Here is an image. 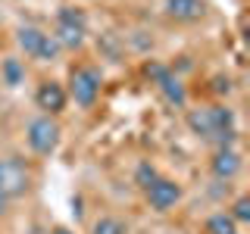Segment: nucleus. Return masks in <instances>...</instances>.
Returning a JSON list of instances; mask_svg holds the SVG:
<instances>
[{"mask_svg":"<svg viewBox=\"0 0 250 234\" xmlns=\"http://www.w3.org/2000/svg\"><path fill=\"white\" fill-rule=\"evenodd\" d=\"M188 128L203 140H216L219 147H225L234 140V113L229 106L188 109Z\"/></svg>","mask_w":250,"mask_h":234,"instance_id":"obj_1","label":"nucleus"},{"mask_svg":"<svg viewBox=\"0 0 250 234\" xmlns=\"http://www.w3.org/2000/svg\"><path fill=\"white\" fill-rule=\"evenodd\" d=\"M84 35H88V22H84V13L78 6H62L57 13V38L60 50H78L84 44Z\"/></svg>","mask_w":250,"mask_h":234,"instance_id":"obj_2","label":"nucleus"},{"mask_svg":"<svg viewBox=\"0 0 250 234\" xmlns=\"http://www.w3.org/2000/svg\"><path fill=\"white\" fill-rule=\"evenodd\" d=\"M66 97H72L82 109H91L100 97V72L94 66H78L69 72V88Z\"/></svg>","mask_w":250,"mask_h":234,"instance_id":"obj_3","label":"nucleus"},{"mask_svg":"<svg viewBox=\"0 0 250 234\" xmlns=\"http://www.w3.org/2000/svg\"><path fill=\"white\" fill-rule=\"evenodd\" d=\"M28 187H31V169L25 159H19V156L0 159V197L3 200L22 197Z\"/></svg>","mask_w":250,"mask_h":234,"instance_id":"obj_4","label":"nucleus"},{"mask_svg":"<svg viewBox=\"0 0 250 234\" xmlns=\"http://www.w3.org/2000/svg\"><path fill=\"white\" fill-rule=\"evenodd\" d=\"M16 41H19V47L28 53V57H35V59H41V62H50V59L60 57L57 38L47 35V31H41V28H35V25L19 28V31H16Z\"/></svg>","mask_w":250,"mask_h":234,"instance_id":"obj_5","label":"nucleus"},{"mask_svg":"<svg viewBox=\"0 0 250 234\" xmlns=\"http://www.w3.org/2000/svg\"><path fill=\"white\" fill-rule=\"evenodd\" d=\"M25 137H28V147L38 156H50L60 147V125L53 116H38V119L28 122Z\"/></svg>","mask_w":250,"mask_h":234,"instance_id":"obj_6","label":"nucleus"},{"mask_svg":"<svg viewBox=\"0 0 250 234\" xmlns=\"http://www.w3.org/2000/svg\"><path fill=\"white\" fill-rule=\"evenodd\" d=\"M144 194H147V203H150L153 213H169V209L175 206L178 200H182V184L172 181V178H163V175H160Z\"/></svg>","mask_w":250,"mask_h":234,"instance_id":"obj_7","label":"nucleus"},{"mask_svg":"<svg viewBox=\"0 0 250 234\" xmlns=\"http://www.w3.org/2000/svg\"><path fill=\"white\" fill-rule=\"evenodd\" d=\"M209 172H213L219 181H229V178H234L241 172V153L234 150L231 144L219 147V150L213 153V159H209Z\"/></svg>","mask_w":250,"mask_h":234,"instance_id":"obj_8","label":"nucleus"},{"mask_svg":"<svg viewBox=\"0 0 250 234\" xmlns=\"http://www.w3.org/2000/svg\"><path fill=\"white\" fill-rule=\"evenodd\" d=\"M66 88H62L60 81H44L41 88H38V94H35V103H38V109H44V116H57V113H62V106H66Z\"/></svg>","mask_w":250,"mask_h":234,"instance_id":"obj_9","label":"nucleus"},{"mask_svg":"<svg viewBox=\"0 0 250 234\" xmlns=\"http://www.w3.org/2000/svg\"><path fill=\"white\" fill-rule=\"evenodd\" d=\"M207 13L203 0H166V16L175 22H197Z\"/></svg>","mask_w":250,"mask_h":234,"instance_id":"obj_10","label":"nucleus"},{"mask_svg":"<svg viewBox=\"0 0 250 234\" xmlns=\"http://www.w3.org/2000/svg\"><path fill=\"white\" fill-rule=\"evenodd\" d=\"M153 84L163 91V97H166L172 106H185V100H188V94H185V84L175 78V72H172V69H166V72H163L160 78H156Z\"/></svg>","mask_w":250,"mask_h":234,"instance_id":"obj_11","label":"nucleus"},{"mask_svg":"<svg viewBox=\"0 0 250 234\" xmlns=\"http://www.w3.org/2000/svg\"><path fill=\"white\" fill-rule=\"evenodd\" d=\"M0 78H3L6 88H19V84L25 81V62L16 59V57H6L0 62Z\"/></svg>","mask_w":250,"mask_h":234,"instance_id":"obj_12","label":"nucleus"},{"mask_svg":"<svg viewBox=\"0 0 250 234\" xmlns=\"http://www.w3.org/2000/svg\"><path fill=\"white\" fill-rule=\"evenodd\" d=\"M207 234H238V222L229 213H216L207 218Z\"/></svg>","mask_w":250,"mask_h":234,"instance_id":"obj_13","label":"nucleus"},{"mask_svg":"<svg viewBox=\"0 0 250 234\" xmlns=\"http://www.w3.org/2000/svg\"><path fill=\"white\" fill-rule=\"evenodd\" d=\"M91 234H128V225L116 215H100L97 222L91 225Z\"/></svg>","mask_w":250,"mask_h":234,"instance_id":"obj_14","label":"nucleus"},{"mask_svg":"<svg viewBox=\"0 0 250 234\" xmlns=\"http://www.w3.org/2000/svg\"><path fill=\"white\" fill-rule=\"evenodd\" d=\"M156 178H160V172H156L150 162H138V169H135V184L141 187V191H147Z\"/></svg>","mask_w":250,"mask_h":234,"instance_id":"obj_15","label":"nucleus"},{"mask_svg":"<svg viewBox=\"0 0 250 234\" xmlns=\"http://www.w3.org/2000/svg\"><path fill=\"white\" fill-rule=\"evenodd\" d=\"M234 222H250V197H238L234 200V206H231V213H229Z\"/></svg>","mask_w":250,"mask_h":234,"instance_id":"obj_16","label":"nucleus"},{"mask_svg":"<svg viewBox=\"0 0 250 234\" xmlns=\"http://www.w3.org/2000/svg\"><path fill=\"white\" fill-rule=\"evenodd\" d=\"M229 88H231L229 78H216V91H219V94H229Z\"/></svg>","mask_w":250,"mask_h":234,"instance_id":"obj_17","label":"nucleus"},{"mask_svg":"<svg viewBox=\"0 0 250 234\" xmlns=\"http://www.w3.org/2000/svg\"><path fill=\"white\" fill-rule=\"evenodd\" d=\"M50 234H72V231H69V228H53Z\"/></svg>","mask_w":250,"mask_h":234,"instance_id":"obj_18","label":"nucleus"}]
</instances>
